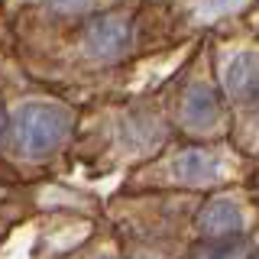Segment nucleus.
Listing matches in <instances>:
<instances>
[{"label":"nucleus","mask_w":259,"mask_h":259,"mask_svg":"<svg viewBox=\"0 0 259 259\" xmlns=\"http://www.w3.org/2000/svg\"><path fill=\"white\" fill-rule=\"evenodd\" d=\"M7 136V110H4V101H0V140Z\"/></svg>","instance_id":"nucleus-8"},{"label":"nucleus","mask_w":259,"mask_h":259,"mask_svg":"<svg viewBox=\"0 0 259 259\" xmlns=\"http://www.w3.org/2000/svg\"><path fill=\"white\" fill-rule=\"evenodd\" d=\"M84 46L94 59H120L133 46V26L123 13H101L88 23L84 29Z\"/></svg>","instance_id":"nucleus-2"},{"label":"nucleus","mask_w":259,"mask_h":259,"mask_svg":"<svg viewBox=\"0 0 259 259\" xmlns=\"http://www.w3.org/2000/svg\"><path fill=\"white\" fill-rule=\"evenodd\" d=\"M16 143L26 156H46L68 133V113L52 104H26L16 113Z\"/></svg>","instance_id":"nucleus-1"},{"label":"nucleus","mask_w":259,"mask_h":259,"mask_svg":"<svg viewBox=\"0 0 259 259\" xmlns=\"http://www.w3.org/2000/svg\"><path fill=\"white\" fill-rule=\"evenodd\" d=\"M227 91L233 101H259V55H240L227 65Z\"/></svg>","instance_id":"nucleus-4"},{"label":"nucleus","mask_w":259,"mask_h":259,"mask_svg":"<svg viewBox=\"0 0 259 259\" xmlns=\"http://www.w3.org/2000/svg\"><path fill=\"white\" fill-rule=\"evenodd\" d=\"M217 110H221V101H217V91L210 84H191L185 91V101H182V113L191 126H207L217 120Z\"/></svg>","instance_id":"nucleus-5"},{"label":"nucleus","mask_w":259,"mask_h":259,"mask_svg":"<svg viewBox=\"0 0 259 259\" xmlns=\"http://www.w3.org/2000/svg\"><path fill=\"white\" fill-rule=\"evenodd\" d=\"M198 227L204 237H240L243 214L230 198H210L198 214Z\"/></svg>","instance_id":"nucleus-3"},{"label":"nucleus","mask_w":259,"mask_h":259,"mask_svg":"<svg viewBox=\"0 0 259 259\" xmlns=\"http://www.w3.org/2000/svg\"><path fill=\"white\" fill-rule=\"evenodd\" d=\"M217 172V159L210 156L207 149H198V146H188L175 156V175L178 182L185 185H204L210 182Z\"/></svg>","instance_id":"nucleus-6"},{"label":"nucleus","mask_w":259,"mask_h":259,"mask_svg":"<svg viewBox=\"0 0 259 259\" xmlns=\"http://www.w3.org/2000/svg\"><path fill=\"white\" fill-rule=\"evenodd\" d=\"M55 13H81L91 7V0H46Z\"/></svg>","instance_id":"nucleus-7"}]
</instances>
